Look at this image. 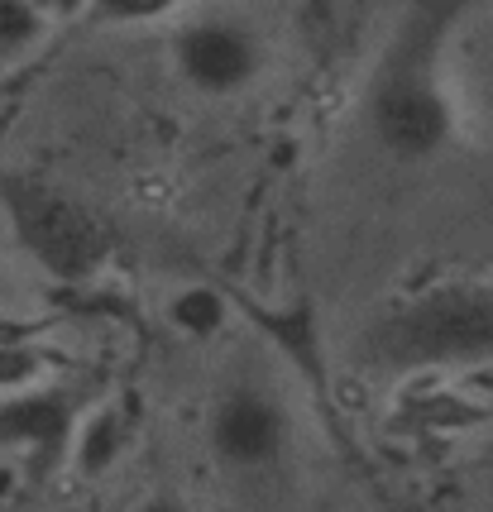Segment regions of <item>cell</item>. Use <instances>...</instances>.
Returning a JSON list of instances; mask_svg holds the SVG:
<instances>
[{
	"label": "cell",
	"instance_id": "8",
	"mask_svg": "<svg viewBox=\"0 0 493 512\" xmlns=\"http://www.w3.org/2000/svg\"><path fill=\"white\" fill-rule=\"evenodd\" d=\"M120 450H125V426L115 412H96L91 422L77 426V469L82 474H106V469L120 460Z\"/></svg>",
	"mask_w": 493,
	"mask_h": 512
},
{
	"label": "cell",
	"instance_id": "9",
	"mask_svg": "<svg viewBox=\"0 0 493 512\" xmlns=\"http://www.w3.org/2000/svg\"><path fill=\"white\" fill-rule=\"evenodd\" d=\"M44 34H48V10L24 5V0H0V48L5 53L34 48Z\"/></svg>",
	"mask_w": 493,
	"mask_h": 512
},
{
	"label": "cell",
	"instance_id": "5",
	"mask_svg": "<svg viewBox=\"0 0 493 512\" xmlns=\"http://www.w3.org/2000/svg\"><path fill=\"white\" fill-rule=\"evenodd\" d=\"M374 134H379L383 149L403 163L436 158L455 134V115H450L441 82L422 67L388 72L379 96H374Z\"/></svg>",
	"mask_w": 493,
	"mask_h": 512
},
{
	"label": "cell",
	"instance_id": "7",
	"mask_svg": "<svg viewBox=\"0 0 493 512\" xmlns=\"http://www.w3.org/2000/svg\"><path fill=\"white\" fill-rule=\"evenodd\" d=\"M168 321L187 340H216L225 331V321H230V307H225V297L216 288L187 283V288H178L168 297Z\"/></svg>",
	"mask_w": 493,
	"mask_h": 512
},
{
	"label": "cell",
	"instance_id": "6",
	"mask_svg": "<svg viewBox=\"0 0 493 512\" xmlns=\"http://www.w3.org/2000/svg\"><path fill=\"white\" fill-rule=\"evenodd\" d=\"M72 431H77V412L63 393L24 388V393L0 398V446L58 455L72 441Z\"/></svg>",
	"mask_w": 493,
	"mask_h": 512
},
{
	"label": "cell",
	"instance_id": "10",
	"mask_svg": "<svg viewBox=\"0 0 493 512\" xmlns=\"http://www.w3.org/2000/svg\"><path fill=\"white\" fill-rule=\"evenodd\" d=\"M39 374V355L24 350V345H0V393H24L29 379Z\"/></svg>",
	"mask_w": 493,
	"mask_h": 512
},
{
	"label": "cell",
	"instance_id": "4",
	"mask_svg": "<svg viewBox=\"0 0 493 512\" xmlns=\"http://www.w3.org/2000/svg\"><path fill=\"white\" fill-rule=\"evenodd\" d=\"M10 211H15L24 249L58 278H82L106 259V230L82 201L48 187H15Z\"/></svg>",
	"mask_w": 493,
	"mask_h": 512
},
{
	"label": "cell",
	"instance_id": "11",
	"mask_svg": "<svg viewBox=\"0 0 493 512\" xmlns=\"http://www.w3.org/2000/svg\"><path fill=\"white\" fill-rule=\"evenodd\" d=\"M135 512H192V508L178 503V498H149V503H139Z\"/></svg>",
	"mask_w": 493,
	"mask_h": 512
},
{
	"label": "cell",
	"instance_id": "1",
	"mask_svg": "<svg viewBox=\"0 0 493 512\" xmlns=\"http://www.w3.org/2000/svg\"><path fill=\"white\" fill-rule=\"evenodd\" d=\"M369 355L388 369L493 359V283H441L417 292L374 326Z\"/></svg>",
	"mask_w": 493,
	"mask_h": 512
},
{
	"label": "cell",
	"instance_id": "3",
	"mask_svg": "<svg viewBox=\"0 0 493 512\" xmlns=\"http://www.w3.org/2000/svg\"><path fill=\"white\" fill-rule=\"evenodd\" d=\"M292 441L288 402L273 393L269 383L240 379L225 393H216L211 417H206V446L216 455V465L230 474H259L283 460Z\"/></svg>",
	"mask_w": 493,
	"mask_h": 512
},
{
	"label": "cell",
	"instance_id": "2",
	"mask_svg": "<svg viewBox=\"0 0 493 512\" xmlns=\"http://www.w3.org/2000/svg\"><path fill=\"white\" fill-rule=\"evenodd\" d=\"M173 67L187 91L206 101H235L264 82L269 34L249 10H182L173 29Z\"/></svg>",
	"mask_w": 493,
	"mask_h": 512
}]
</instances>
